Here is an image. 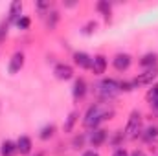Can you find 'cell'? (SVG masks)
Wrapping results in <instances>:
<instances>
[{"mask_svg":"<svg viewBox=\"0 0 158 156\" xmlns=\"http://www.w3.org/2000/svg\"><path fill=\"white\" fill-rule=\"evenodd\" d=\"M17 149H19L20 154H30V151H31V140L28 136H20L19 142H17Z\"/></svg>","mask_w":158,"mask_h":156,"instance_id":"cell-10","label":"cell"},{"mask_svg":"<svg viewBox=\"0 0 158 156\" xmlns=\"http://www.w3.org/2000/svg\"><path fill=\"white\" fill-rule=\"evenodd\" d=\"M37 156H42V154H37Z\"/></svg>","mask_w":158,"mask_h":156,"instance_id":"cell-30","label":"cell"},{"mask_svg":"<svg viewBox=\"0 0 158 156\" xmlns=\"http://www.w3.org/2000/svg\"><path fill=\"white\" fill-rule=\"evenodd\" d=\"M151 107H153L155 110H158V99H156V101H153V103H151Z\"/></svg>","mask_w":158,"mask_h":156,"instance_id":"cell-28","label":"cell"},{"mask_svg":"<svg viewBox=\"0 0 158 156\" xmlns=\"http://www.w3.org/2000/svg\"><path fill=\"white\" fill-rule=\"evenodd\" d=\"M112 114H114L112 107H109V105H94V107H90L86 110L85 119H83V125L86 129H96L101 121L112 117Z\"/></svg>","mask_w":158,"mask_h":156,"instance_id":"cell-1","label":"cell"},{"mask_svg":"<svg viewBox=\"0 0 158 156\" xmlns=\"http://www.w3.org/2000/svg\"><path fill=\"white\" fill-rule=\"evenodd\" d=\"M22 66H24V53L17 51V53L11 57V61H9V74H17V72H20Z\"/></svg>","mask_w":158,"mask_h":156,"instance_id":"cell-5","label":"cell"},{"mask_svg":"<svg viewBox=\"0 0 158 156\" xmlns=\"http://www.w3.org/2000/svg\"><path fill=\"white\" fill-rule=\"evenodd\" d=\"M17 24H19L20 30H28V28H30V18H28V17H20V18L17 20Z\"/></svg>","mask_w":158,"mask_h":156,"instance_id":"cell-21","label":"cell"},{"mask_svg":"<svg viewBox=\"0 0 158 156\" xmlns=\"http://www.w3.org/2000/svg\"><path fill=\"white\" fill-rule=\"evenodd\" d=\"M74 61H76V64L81 66V68H92V57L86 55V53H83V51L74 53Z\"/></svg>","mask_w":158,"mask_h":156,"instance_id":"cell-9","label":"cell"},{"mask_svg":"<svg viewBox=\"0 0 158 156\" xmlns=\"http://www.w3.org/2000/svg\"><path fill=\"white\" fill-rule=\"evenodd\" d=\"M105 140H107V132H105V130H94L92 136H90V143H92L94 147L101 145Z\"/></svg>","mask_w":158,"mask_h":156,"instance_id":"cell-13","label":"cell"},{"mask_svg":"<svg viewBox=\"0 0 158 156\" xmlns=\"http://www.w3.org/2000/svg\"><path fill=\"white\" fill-rule=\"evenodd\" d=\"M83 156H99V154H98V153H94V151H86Z\"/></svg>","mask_w":158,"mask_h":156,"instance_id":"cell-26","label":"cell"},{"mask_svg":"<svg viewBox=\"0 0 158 156\" xmlns=\"http://www.w3.org/2000/svg\"><path fill=\"white\" fill-rule=\"evenodd\" d=\"M96 26H98L96 22H88V24L85 26V33H92V31L96 30Z\"/></svg>","mask_w":158,"mask_h":156,"instance_id":"cell-22","label":"cell"},{"mask_svg":"<svg viewBox=\"0 0 158 156\" xmlns=\"http://www.w3.org/2000/svg\"><path fill=\"white\" fill-rule=\"evenodd\" d=\"M105 68H107V59L103 55H96L92 59V70H94V74L96 76H101L105 72Z\"/></svg>","mask_w":158,"mask_h":156,"instance_id":"cell-8","label":"cell"},{"mask_svg":"<svg viewBox=\"0 0 158 156\" xmlns=\"http://www.w3.org/2000/svg\"><path fill=\"white\" fill-rule=\"evenodd\" d=\"M20 11H22V4L20 2H13L11 7H9V22L11 20H17L19 15H20Z\"/></svg>","mask_w":158,"mask_h":156,"instance_id":"cell-15","label":"cell"},{"mask_svg":"<svg viewBox=\"0 0 158 156\" xmlns=\"http://www.w3.org/2000/svg\"><path fill=\"white\" fill-rule=\"evenodd\" d=\"M156 61H158L156 53H147V55H143V57H142L140 64H142V66H145V68H153V66L156 64Z\"/></svg>","mask_w":158,"mask_h":156,"instance_id":"cell-14","label":"cell"},{"mask_svg":"<svg viewBox=\"0 0 158 156\" xmlns=\"http://www.w3.org/2000/svg\"><path fill=\"white\" fill-rule=\"evenodd\" d=\"M76 121H77V112H72V114L68 116V119H66V123H64V132H70V130L74 129Z\"/></svg>","mask_w":158,"mask_h":156,"instance_id":"cell-17","label":"cell"},{"mask_svg":"<svg viewBox=\"0 0 158 156\" xmlns=\"http://www.w3.org/2000/svg\"><path fill=\"white\" fill-rule=\"evenodd\" d=\"M158 138V127H149L145 129V134H143V140L145 142H151V140H156Z\"/></svg>","mask_w":158,"mask_h":156,"instance_id":"cell-16","label":"cell"},{"mask_svg":"<svg viewBox=\"0 0 158 156\" xmlns=\"http://www.w3.org/2000/svg\"><path fill=\"white\" fill-rule=\"evenodd\" d=\"M53 132H55V127L53 125H48V127H44L42 130H40V140H48V138H52L53 136Z\"/></svg>","mask_w":158,"mask_h":156,"instance_id":"cell-18","label":"cell"},{"mask_svg":"<svg viewBox=\"0 0 158 156\" xmlns=\"http://www.w3.org/2000/svg\"><path fill=\"white\" fill-rule=\"evenodd\" d=\"M74 145H76V149H79V147L83 145V136H79V138H76V140H74Z\"/></svg>","mask_w":158,"mask_h":156,"instance_id":"cell-24","label":"cell"},{"mask_svg":"<svg viewBox=\"0 0 158 156\" xmlns=\"http://www.w3.org/2000/svg\"><path fill=\"white\" fill-rule=\"evenodd\" d=\"M156 77H158V68H149V70L143 72L142 76H138V77L132 79V86L136 88V86H142V84H149V83H153Z\"/></svg>","mask_w":158,"mask_h":156,"instance_id":"cell-4","label":"cell"},{"mask_svg":"<svg viewBox=\"0 0 158 156\" xmlns=\"http://www.w3.org/2000/svg\"><path fill=\"white\" fill-rule=\"evenodd\" d=\"M112 156H129V154H127V151H125V149H118Z\"/></svg>","mask_w":158,"mask_h":156,"instance_id":"cell-25","label":"cell"},{"mask_svg":"<svg viewBox=\"0 0 158 156\" xmlns=\"http://www.w3.org/2000/svg\"><path fill=\"white\" fill-rule=\"evenodd\" d=\"M156 99H158V83L153 84V88L147 92V101H149V103H153V101H156Z\"/></svg>","mask_w":158,"mask_h":156,"instance_id":"cell-20","label":"cell"},{"mask_svg":"<svg viewBox=\"0 0 158 156\" xmlns=\"http://www.w3.org/2000/svg\"><path fill=\"white\" fill-rule=\"evenodd\" d=\"M98 9L105 15V18L110 17V4H109V2H99V4H98Z\"/></svg>","mask_w":158,"mask_h":156,"instance_id":"cell-19","label":"cell"},{"mask_svg":"<svg viewBox=\"0 0 158 156\" xmlns=\"http://www.w3.org/2000/svg\"><path fill=\"white\" fill-rule=\"evenodd\" d=\"M17 153H19L17 143H13V142H4L2 143V149H0V154L2 156H15Z\"/></svg>","mask_w":158,"mask_h":156,"instance_id":"cell-11","label":"cell"},{"mask_svg":"<svg viewBox=\"0 0 158 156\" xmlns=\"http://www.w3.org/2000/svg\"><path fill=\"white\" fill-rule=\"evenodd\" d=\"M119 92H121L119 90V83L114 81V79H103L99 83V94L105 96V97H114Z\"/></svg>","mask_w":158,"mask_h":156,"instance_id":"cell-3","label":"cell"},{"mask_svg":"<svg viewBox=\"0 0 158 156\" xmlns=\"http://www.w3.org/2000/svg\"><path fill=\"white\" fill-rule=\"evenodd\" d=\"M132 156H145V153H143V151H134Z\"/></svg>","mask_w":158,"mask_h":156,"instance_id":"cell-27","label":"cell"},{"mask_svg":"<svg viewBox=\"0 0 158 156\" xmlns=\"http://www.w3.org/2000/svg\"><path fill=\"white\" fill-rule=\"evenodd\" d=\"M53 74H55V77H57V79L66 81V79H70L72 76H74V70H72V66H70V64H57V66H55V70H53Z\"/></svg>","mask_w":158,"mask_h":156,"instance_id":"cell-6","label":"cell"},{"mask_svg":"<svg viewBox=\"0 0 158 156\" xmlns=\"http://www.w3.org/2000/svg\"><path fill=\"white\" fill-rule=\"evenodd\" d=\"M6 33H7V22H4V24L0 26V40H4Z\"/></svg>","mask_w":158,"mask_h":156,"instance_id":"cell-23","label":"cell"},{"mask_svg":"<svg viewBox=\"0 0 158 156\" xmlns=\"http://www.w3.org/2000/svg\"><path fill=\"white\" fill-rule=\"evenodd\" d=\"M37 7H39V9H44V7H48V4H44V2H40L39 6H37Z\"/></svg>","mask_w":158,"mask_h":156,"instance_id":"cell-29","label":"cell"},{"mask_svg":"<svg viewBox=\"0 0 158 156\" xmlns=\"http://www.w3.org/2000/svg\"><path fill=\"white\" fill-rule=\"evenodd\" d=\"M85 92H86V83H85V79H77V81L74 83V97H76V99H81V97L85 96Z\"/></svg>","mask_w":158,"mask_h":156,"instance_id":"cell-12","label":"cell"},{"mask_svg":"<svg viewBox=\"0 0 158 156\" xmlns=\"http://www.w3.org/2000/svg\"><path fill=\"white\" fill-rule=\"evenodd\" d=\"M129 66H131V55H127V53H118V55L114 57V68H116L118 72L127 70Z\"/></svg>","mask_w":158,"mask_h":156,"instance_id":"cell-7","label":"cell"},{"mask_svg":"<svg viewBox=\"0 0 158 156\" xmlns=\"http://www.w3.org/2000/svg\"><path fill=\"white\" fill-rule=\"evenodd\" d=\"M142 132V116L140 112H132L129 117V123L125 127V136L127 138H136Z\"/></svg>","mask_w":158,"mask_h":156,"instance_id":"cell-2","label":"cell"}]
</instances>
